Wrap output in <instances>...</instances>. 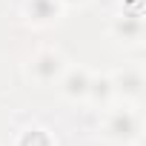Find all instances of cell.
<instances>
[{
  "label": "cell",
  "mask_w": 146,
  "mask_h": 146,
  "mask_svg": "<svg viewBox=\"0 0 146 146\" xmlns=\"http://www.w3.org/2000/svg\"><path fill=\"white\" fill-rule=\"evenodd\" d=\"M63 3H83V0H63Z\"/></svg>",
  "instance_id": "277c9868"
},
{
  "label": "cell",
  "mask_w": 146,
  "mask_h": 146,
  "mask_svg": "<svg viewBox=\"0 0 146 146\" xmlns=\"http://www.w3.org/2000/svg\"><path fill=\"white\" fill-rule=\"evenodd\" d=\"M135 115L129 112V109H123V115H115V120L106 126V132H112L115 137H129V135H135Z\"/></svg>",
  "instance_id": "3957f363"
},
{
  "label": "cell",
  "mask_w": 146,
  "mask_h": 146,
  "mask_svg": "<svg viewBox=\"0 0 146 146\" xmlns=\"http://www.w3.org/2000/svg\"><path fill=\"white\" fill-rule=\"evenodd\" d=\"M29 72H32L37 80L49 83V80H54L60 72H63V57H60L57 52H52V49H43V52H37V54H35V60H32Z\"/></svg>",
  "instance_id": "6da1fadb"
},
{
  "label": "cell",
  "mask_w": 146,
  "mask_h": 146,
  "mask_svg": "<svg viewBox=\"0 0 146 146\" xmlns=\"http://www.w3.org/2000/svg\"><path fill=\"white\" fill-rule=\"evenodd\" d=\"M26 15H29V20L46 23V20H52L57 15V0H29Z\"/></svg>",
  "instance_id": "7a4b0ae2"
}]
</instances>
